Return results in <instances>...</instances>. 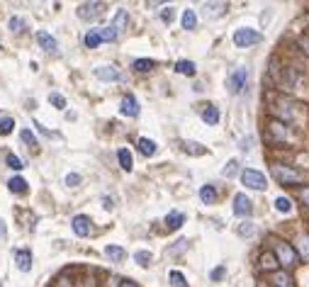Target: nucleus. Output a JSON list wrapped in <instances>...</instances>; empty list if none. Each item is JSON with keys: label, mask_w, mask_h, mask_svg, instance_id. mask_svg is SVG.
<instances>
[{"label": "nucleus", "mask_w": 309, "mask_h": 287, "mask_svg": "<svg viewBox=\"0 0 309 287\" xmlns=\"http://www.w3.org/2000/svg\"><path fill=\"white\" fill-rule=\"evenodd\" d=\"M273 178L278 180V183H282V185H295V183H302V173H297V170H292V168L287 166H280V163H275V166L271 168Z\"/></svg>", "instance_id": "nucleus-1"}, {"label": "nucleus", "mask_w": 309, "mask_h": 287, "mask_svg": "<svg viewBox=\"0 0 309 287\" xmlns=\"http://www.w3.org/2000/svg\"><path fill=\"white\" fill-rule=\"evenodd\" d=\"M246 83H248V68H236L234 73L226 78V85H229V93L231 95H241L244 93V88H246Z\"/></svg>", "instance_id": "nucleus-2"}, {"label": "nucleus", "mask_w": 309, "mask_h": 287, "mask_svg": "<svg viewBox=\"0 0 309 287\" xmlns=\"http://www.w3.org/2000/svg\"><path fill=\"white\" fill-rule=\"evenodd\" d=\"M261 32H256V29L251 27H241V29H236L234 32V44L236 47H251V44H258L261 42Z\"/></svg>", "instance_id": "nucleus-3"}, {"label": "nucleus", "mask_w": 309, "mask_h": 287, "mask_svg": "<svg viewBox=\"0 0 309 287\" xmlns=\"http://www.w3.org/2000/svg\"><path fill=\"white\" fill-rule=\"evenodd\" d=\"M105 12V3H81L78 10H75V15L85 22H90V20H98L100 15Z\"/></svg>", "instance_id": "nucleus-4"}, {"label": "nucleus", "mask_w": 309, "mask_h": 287, "mask_svg": "<svg viewBox=\"0 0 309 287\" xmlns=\"http://www.w3.org/2000/svg\"><path fill=\"white\" fill-rule=\"evenodd\" d=\"M241 183L246 187H251V190H265V176L258 173V170H251V168H246L241 173Z\"/></svg>", "instance_id": "nucleus-5"}, {"label": "nucleus", "mask_w": 309, "mask_h": 287, "mask_svg": "<svg viewBox=\"0 0 309 287\" xmlns=\"http://www.w3.org/2000/svg\"><path fill=\"white\" fill-rule=\"evenodd\" d=\"M275 258H278V263L295 265V263H297V253H295V248H292L290 243H278V246H275Z\"/></svg>", "instance_id": "nucleus-6"}, {"label": "nucleus", "mask_w": 309, "mask_h": 287, "mask_svg": "<svg viewBox=\"0 0 309 287\" xmlns=\"http://www.w3.org/2000/svg\"><path fill=\"white\" fill-rule=\"evenodd\" d=\"M234 214L236 217H251L253 214V202L246 197L244 193H239L234 197Z\"/></svg>", "instance_id": "nucleus-7"}, {"label": "nucleus", "mask_w": 309, "mask_h": 287, "mask_svg": "<svg viewBox=\"0 0 309 287\" xmlns=\"http://www.w3.org/2000/svg\"><path fill=\"white\" fill-rule=\"evenodd\" d=\"M71 226H73V234L81 236V239H85L90 234V219L85 214H75L73 219H71Z\"/></svg>", "instance_id": "nucleus-8"}, {"label": "nucleus", "mask_w": 309, "mask_h": 287, "mask_svg": "<svg viewBox=\"0 0 309 287\" xmlns=\"http://www.w3.org/2000/svg\"><path fill=\"white\" fill-rule=\"evenodd\" d=\"M120 112H122L124 117H137L139 114V102L134 95H124L122 102H120Z\"/></svg>", "instance_id": "nucleus-9"}, {"label": "nucleus", "mask_w": 309, "mask_h": 287, "mask_svg": "<svg viewBox=\"0 0 309 287\" xmlns=\"http://www.w3.org/2000/svg\"><path fill=\"white\" fill-rule=\"evenodd\" d=\"M95 78H100L105 83H114V81H120V71L114 66H98L95 68Z\"/></svg>", "instance_id": "nucleus-10"}, {"label": "nucleus", "mask_w": 309, "mask_h": 287, "mask_svg": "<svg viewBox=\"0 0 309 287\" xmlns=\"http://www.w3.org/2000/svg\"><path fill=\"white\" fill-rule=\"evenodd\" d=\"M15 260H17V268L22 270V273H29V270H32V251H27V248L15 251Z\"/></svg>", "instance_id": "nucleus-11"}, {"label": "nucleus", "mask_w": 309, "mask_h": 287, "mask_svg": "<svg viewBox=\"0 0 309 287\" xmlns=\"http://www.w3.org/2000/svg\"><path fill=\"white\" fill-rule=\"evenodd\" d=\"M273 112L280 117V122L285 124V122H290L292 120V102L290 100H280V102H275V107H273Z\"/></svg>", "instance_id": "nucleus-12"}, {"label": "nucleus", "mask_w": 309, "mask_h": 287, "mask_svg": "<svg viewBox=\"0 0 309 287\" xmlns=\"http://www.w3.org/2000/svg\"><path fill=\"white\" fill-rule=\"evenodd\" d=\"M37 44L44 49V51H56V49H59L56 39L51 37L49 32H37Z\"/></svg>", "instance_id": "nucleus-13"}, {"label": "nucleus", "mask_w": 309, "mask_h": 287, "mask_svg": "<svg viewBox=\"0 0 309 287\" xmlns=\"http://www.w3.org/2000/svg\"><path fill=\"white\" fill-rule=\"evenodd\" d=\"M183 222H185V214L178 212V209H173V212H168V217H166V229L176 232V229L183 226Z\"/></svg>", "instance_id": "nucleus-14"}, {"label": "nucleus", "mask_w": 309, "mask_h": 287, "mask_svg": "<svg viewBox=\"0 0 309 287\" xmlns=\"http://www.w3.org/2000/svg\"><path fill=\"white\" fill-rule=\"evenodd\" d=\"M180 144V151L183 154H190V156H202L207 148L202 144H197V141H178Z\"/></svg>", "instance_id": "nucleus-15"}, {"label": "nucleus", "mask_w": 309, "mask_h": 287, "mask_svg": "<svg viewBox=\"0 0 309 287\" xmlns=\"http://www.w3.org/2000/svg\"><path fill=\"white\" fill-rule=\"evenodd\" d=\"M200 117L209 124V127H215V124H219V110H217L215 105H205V110L200 112Z\"/></svg>", "instance_id": "nucleus-16"}, {"label": "nucleus", "mask_w": 309, "mask_h": 287, "mask_svg": "<svg viewBox=\"0 0 309 287\" xmlns=\"http://www.w3.org/2000/svg\"><path fill=\"white\" fill-rule=\"evenodd\" d=\"M226 3H205V17L207 20H215L219 15H224Z\"/></svg>", "instance_id": "nucleus-17"}, {"label": "nucleus", "mask_w": 309, "mask_h": 287, "mask_svg": "<svg viewBox=\"0 0 309 287\" xmlns=\"http://www.w3.org/2000/svg\"><path fill=\"white\" fill-rule=\"evenodd\" d=\"M127 22H129V15H127V10H124V8H120V10H117V15H114V20H112L114 32H117V34L124 32V29H127Z\"/></svg>", "instance_id": "nucleus-18"}, {"label": "nucleus", "mask_w": 309, "mask_h": 287, "mask_svg": "<svg viewBox=\"0 0 309 287\" xmlns=\"http://www.w3.org/2000/svg\"><path fill=\"white\" fill-rule=\"evenodd\" d=\"M139 151H141V154H144L146 158H151V156H156L159 146H156V141L146 139V137H141V139H139Z\"/></svg>", "instance_id": "nucleus-19"}, {"label": "nucleus", "mask_w": 309, "mask_h": 287, "mask_svg": "<svg viewBox=\"0 0 309 287\" xmlns=\"http://www.w3.org/2000/svg\"><path fill=\"white\" fill-rule=\"evenodd\" d=\"M8 187H10V193L25 195V193H27V180H25V178H20V176H15V178H10Z\"/></svg>", "instance_id": "nucleus-20"}, {"label": "nucleus", "mask_w": 309, "mask_h": 287, "mask_svg": "<svg viewBox=\"0 0 309 287\" xmlns=\"http://www.w3.org/2000/svg\"><path fill=\"white\" fill-rule=\"evenodd\" d=\"M105 256L112 260V263H122L124 256H127V251H124L122 246H107V248H105Z\"/></svg>", "instance_id": "nucleus-21"}, {"label": "nucleus", "mask_w": 309, "mask_h": 287, "mask_svg": "<svg viewBox=\"0 0 309 287\" xmlns=\"http://www.w3.org/2000/svg\"><path fill=\"white\" fill-rule=\"evenodd\" d=\"M261 268L263 270H275L278 268V258H275L273 251H263L261 253Z\"/></svg>", "instance_id": "nucleus-22"}, {"label": "nucleus", "mask_w": 309, "mask_h": 287, "mask_svg": "<svg viewBox=\"0 0 309 287\" xmlns=\"http://www.w3.org/2000/svg\"><path fill=\"white\" fill-rule=\"evenodd\" d=\"M200 200L205 204H215L217 202V190L215 185H202L200 187Z\"/></svg>", "instance_id": "nucleus-23"}, {"label": "nucleus", "mask_w": 309, "mask_h": 287, "mask_svg": "<svg viewBox=\"0 0 309 287\" xmlns=\"http://www.w3.org/2000/svg\"><path fill=\"white\" fill-rule=\"evenodd\" d=\"M117 158H120V166H122V170H131V168H134V161H131L129 148H120V151H117Z\"/></svg>", "instance_id": "nucleus-24"}, {"label": "nucleus", "mask_w": 309, "mask_h": 287, "mask_svg": "<svg viewBox=\"0 0 309 287\" xmlns=\"http://www.w3.org/2000/svg\"><path fill=\"white\" fill-rule=\"evenodd\" d=\"M195 61H178L176 64V71H178L180 75H195Z\"/></svg>", "instance_id": "nucleus-25"}, {"label": "nucleus", "mask_w": 309, "mask_h": 287, "mask_svg": "<svg viewBox=\"0 0 309 287\" xmlns=\"http://www.w3.org/2000/svg\"><path fill=\"white\" fill-rule=\"evenodd\" d=\"M168 280H170V287H187V280L180 270H170L168 273Z\"/></svg>", "instance_id": "nucleus-26"}, {"label": "nucleus", "mask_w": 309, "mask_h": 287, "mask_svg": "<svg viewBox=\"0 0 309 287\" xmlns=\"http://www.w3.org/2000/svg\"><path fill=\"white\" fill-rule=\"evenodd\" d=\"M195 27H197L195 10H185V12H183V29H195Z\"/></svg>", "instance_id": "nucleus-27"}, {"label": "nucleus", "mask_w": 309, "mask_h": 287, "mask_svg": "<svg viewBox=\"0 0 309 287\" xmlns=\"http://www.w3.org/2000/svg\"><path fill=\"white\" fill-rule=\"evenodd\" d=\"M153 66H156V61H151V59H137V61H134V71H139V73H149Z\"/></svg>", "instance_id": "nucleus-28"}, {"label": "nucleus", "mask_w": 309, "mask_h": 287, "mask_svg": "<svg viewBox=\"0 0 309 287\" xmlns=\"http://www.w3.org/2000/svg\"><path fill=\"white\" fill-rule=\"evenodd\" d=\"M83 42H85V47H88V49H95L100 42H103V39H100V32H98V29H90V32L85 34Z\"/></svg>", "instance_id": "nucleus-29"}, {"label": "nucleus", "mask_w": 309, "mask_h": 287, "mask_svg": "<svg viewBox=\"0 0 309 287\" xmlns=\"http://www.w3.org/2000/svg\"><path fill=\"white\" fill-rule=\"evenodd\" d=\"M98 32H100V39H103V42H117V37H120V34L114 32L112 25H110V27H100Z\"/></svg>", "instance_id": "nucleus-30"}, {"label": "nucleus", "mask_w": 309, "mask_h": 287, "mask_svg": "<svg viewBox=\"0 0 309 287\" xmlns=\"http://www.w3.org/2000/svg\"><path fill=\"white\" fill-rule=\"evenodd\" d=\"M12 129H15V120L8 117V114H5V117H0V134H5V137H8Z\"/></svg>", "instance_id": "nucleus-31"}, {"label": "nucleus", "mask_w": 309, "mask_h": 287, "mask_svg": "<svg viewBox=\"0 0 309 287\" xmlns=\"http://www.w3.org/2000/svg\"><path fill=\"white\" fill-rule=\"evenodd\" d=\"M273 287H290V278L285 273H273Z\"/></svg>", "instance_id": "nucleus-32"}, {"label": "nucleus", "mask_w": 309, "mask_h": 287, "mask_svg": "<svg viewBox=\"0 0 309 287\" xmlns=\"http://www.w3.org/2000/svg\"><path fill=\"white\" fill-rule=\"evenodd\" d=\"M236 170H239V161H236V158H231V161H229V163L222 168V176H224V178H234Z\"/></svg>", "instance_id": "nucleus-33"}, {"label": "nucleus", "mask_w": 309, "mask_h": 287, "mask_svg": "<svg viewBox=\"0 0 309 287\" xmlns=\"http://www.w3.org/2000/svg\"><path fill=\"white\" fill-rule=\"evenodd\" d=\"M275 209L282 214H287V212H292V202L287 197H278V200H275Z\"/></svg>", "instance_id": "nucleus-34"}, {"label": "nucleus", "mask_w": 309, "mask_h": 287, "mask_svg": "<svg viewBox=\"0 0 309 287\" xmlns=\"http://www.w3.org/2000/svg\"><path fill=\"white\" fill-rule=\"evenodd\" d=\"M134 260L139 263L141 268H146V265L151 263V253L149 251H137V253H134Z\"/></svg>", "instance_id": "nucleus-35"}, {"label": "nucleus", "mask_w": 309, "mask_h": 287, "mask_svg": "<svg viewBox=\"0 0 309 287\" xmlns=\"http://www.w3.org/2000/svg\"><path fill=\"white\" fill-rule=\"evenodd\" d=\"M273 137H278V139H285L287 137V129H285V124L282 122H273Z\"/></svg>", "instance_id": "nucleus-36"}, {"label": "nucleus", "mask_w": 309, "mask_h": 287, "mask_svg": "<svg viewBox=\"0 0 309 287\" xmlns=\"http://www.w3.org/2000/svg\"><path fill=\"white\" fill-rule=\"evenodd\" d=\"M8 166L12 168V170H22V168H25V161L17 158L15 154H8Z\"/></svg>", "instance_id": "nucleus-37"}, {"label": "nucleus", "mask_w": 309, "mask_h": 287, "mask_svg": "<svg viewBox=\"0 0 309 287\" xmlns=\"http://www.w3.org/2000/svg\"><path fill=\"white\" fill-rule=\"evenodd\" d=\"M20 137H22V141H25V144H27L29 148L37 146V137H34V134H32L29 129H22V134H20Z\"/></svg>", "instance_id": "nucleus-38"}, {"label": "nucleus", "mask_w": 309, "mask_h": 287, "mask_svg": "<svg viewBox=\"0 0 309 287\" xmlns=\"http://www.w3.org/2000/svg\"><path fill=\"white\" fill-rule=\"evenodd\" d=\"M25 27H27V22L22 17H10V29H12V32H22Z\"/></svg>", "instance_id": "nucleus-39"}, {"label": "nucleus", "mask_w": 309, "mask_h": 287, "mask_svg": "<svg viewBox=\"0 0 309 287\" xmlns=\"http://www.w3.org/2000/svg\"><path fill=\"white\" fill-rule=\"evenodd\" d=\"M49 102H51V105H56L59 110H64V107H66V98H64V95H59V93L49 95Z\"/></svg>", "instance_id": "nucleus-40"}, {"label": "nucleus", "mask_w": 309, "mask_h": 287, "mask_svg": "<svg viewBox=\"0 0 309 287\" xmlns=\"http://www.w3.org/2000/svg\"><path fill=\"white\" fill-rule=\"evenodd\" d=\"M161 20H163L166 25H170V22L176 20V8H163V12H161Z\"/></svg>", "instance_id": "nucleus-41"}, {"label": "nucleus", "mask_w": 309, "mask_h": 287, "mask_svg": "<svg viewBox=\"0 0 309 287\" xmlns=\"http://www.w3.org/2000/svg\"><path fill=\"white\" fill-rule=\"evenodd\" d=\"M236 234H239V236H251V234H253V224H251V222L239 224V229H236Z\"/></svg>", "instance_id": "nucleus-42"}, {"label": "nucleus", "mask_w": 309, "mask_h": 287, "mask_svg": "<svg viewBox=\"0 0 309 287\" xmlns=\"http://www.w3.org/2000/svg\"><path fill=\"white\" fill-rule=\"evenodd\" d=\"M224 275H226V265H219V268H215L212 273H209V278L215 280V282H219V280L224 278Z\"/></svg>", "instance_id": "nucleus-43"}, {"label": "nucleus", "mask_w": 309, "mask_h": 287, "mask_svg": "<svg viewBox=\"0 0 309 287\" xmlns=\"http://www.w3.org/2000/svg\"><path fill=\"white\" fill-rule=\"evenodd\" d=\"M78 183H81V176H78V173H68V176H66V185L75 187Z\"/></svg>", "instance_id": "nucleus-44"}, {"label": "nucleus", "mask_w": 309, "mask_h": 287, "mask_svg": "<svg viewBox=\"0 0 309 287\" xmlns=\"http://www.w3.org/2000/svg\"><path fill=\"white\" fill-rule=\"evenodd\" d=\"M300 253L302 256H309V236H302L300 239Z\"/></svg>", "instance_id": "nucleus-45"}, {"label": "nucleus", "mask_w": 309, "mask_h": 287, "mask_svg": "<svg viewBox=\"0 0 309 287\" xmlns=\"http://www.w3.org/2000/svg\"><path fill=\"white\" fill-rule=\"evenodd\" d=\"M297 47H300L302 51H307V54H309V37H300V39H297Z\"/></svg>", "instance_id": "nucleus-46"}, {"label": "nucleus", "mask_w": 309, "mask_h": 287, "mask_svg": "<svg viewBox=\"0 0 309 287\" xmlns=\"http://www.w3.org/2000/svg\"><path fill=\"white\" fill-rule=\"evenodd\" d=\"M251 137H248V139H241V146H239V148H241V151H248V148H251Z\"/></svg>", "instance_id": "nucleus-47"}, {"label": "nucleus", "mask_w": 309, "mask_h": 287, "mask_svg": "<svg viewBox=\"0 0 309 287\" xmlns=\"http://www.w3.org/2000/svg\"><path fill=\"white\" fill-rule=\"evenodd\" d=\"M300 197H302V202H304V204H307V207H309V190H302V195H300Z\"/></svg>", "instance_id": "nucleus-48"}, {"label": "nucleus", "mask_w": 309, "mask_h": 287, "mask_svg": "<svg viewBox=\"0 0 309 287\" xmlns=\"http://www.w3.org/2000/svg\"><path fill=\"white\" fill-rule=\"evenodd\" d=\"M120 287H137V282H131V280H122V282H120Z\"/></svg>", "instance_id": "nucleus-49"}, {"label": "nucleus", "mask_w": 309, "mask_h": 287, "mask_svg": "<svg viewBox=\"0 0 309 287\" xmlns=\"http://www.w3.org/2000/svg\"><path fill=\"white\" fill-rule=\"evenodd\" d=\"M103 202H105V209H112V207H114V204H112V200H110V197H105Z\"/></svg>", "instance_id": "nucleus-50"}, {"label": "nucleus", "mask_w": 309, "mask_h": 287, "mask_svg": "<svg viewBox=\"0 0 309 287\" xmlns=\"http://www.w3.org/2000/svg\"><path fill=\"white\" fill-rule=\"evenodd\" d=\"M307 20H309V17H307Z\"/></svg>", "instance_id": "nucleus-51"}]
</instances>
